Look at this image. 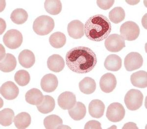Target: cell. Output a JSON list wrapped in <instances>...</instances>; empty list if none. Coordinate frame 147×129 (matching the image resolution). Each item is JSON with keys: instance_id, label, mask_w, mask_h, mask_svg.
Wrapping results in <instances>:
<instances>
[{"instance_id": "6da1fadb", "label": "cell", "mask_w": 147, "mask_h": 129, "mask_svg": "<svg viewBox=\"0 0 147 129\" xmlns=\"http://www.w3.org/2000/svg\"><path fill=\"white\" fill-rule=\"evenodd\" d=\"M66 63L72 72L87 74L95 68L97 58L93 51L87 47H77L71 49L66 55Z\"/></svg>"}, {"instance_id": "7a4b0ae2", "label": "cell", "mask_w": 147, "mask_h": 129, "mask_svg": "<svg viewBox=\"0 0 147 129\" xmlns=\"http://www.w3.org/2000/svg\"><path fill=\"white\" fill-rule=\"evenodd\" d=\"M111 29L109 19L102 14L94 15L89 18L84 25L86 37L94 42H100L107 38Z\"/></svg>"}, {"instance_id": "3957f363", "label": "cell", "mask_w": 147, "mask_h": 129, "mask_svg": "<svg viewBox=\"0 0 147 129\" xmlns=\"http://www.w3.org/2000/svg\"><path fill=\"white\" fill-rule=\"evenodd\" d=\"M55 25L53 19L47 15H42L37 17L34 21L33 29L37 34L44 36L52 32Z\"/></svg>"}, {"instance_id": "277c9868", "label": "cell", "mask_w": 147, "mask_h": 129, "mask_svg": "<svg viewBox=\"0 0 147 129\" xmlns=\"http://www.w3.org/2000/svg\"><path fill=\"white\" fill-rule=\"evenodd\" d=\"M143 98V95L140 91L131 89L125 94L124 101L129 110L136 111L142 106Z\"/></svg>"}, {"instance_id": "5b68a950", "label": "cell", "mask_w": 147, "mask_h": 129, "mask_svg": "<svg viewBox=\"0 0 147 129\" xmlns=\"http://www.w3.org/2000/svg\"><path fill=\"white\" fill-rule=\"evenodd\" d=\"M121 36L124 40H135L140 34V28L137 23L132 21H127L123 23L120 27Z\"/></svg>"}, {"instance_id": "8992f818", "label": "cell", "mask_w": 147, "mask_h": 129, "mask_svg": "<svg viewBox=\"0 0 147 129\" xmlns=\"http://www.w3.org/2000/svg\"><path fill=\"white\" fill-rule=\"evenodd\" d=\"M23 36L16 29H10L5 33L3 37L4 44L9 49H14L20 47L23 42Z\"/></svg>"}, {"instance_id": "52a82bcc", "label": "cell", "mask_w": 147, "mask_h": 129, "mask_svg": "<svg viewBox=\"0 0 147 129\" xmlns=\"http://www.w3.org/2000/svg\"><path fill=\"white\" fill-rule=\"evenodd\" d=\"M125 110L119 103H113L107 108L106 116L112 122H118L122 120L125 116Z\"/></svg>"}, {"instance_id": "ba28073f", "label": "cell", "mask_w": 147, "mask_h": 129, "mask_svg": "<svg viewBox=\"0 0 147 129\" xmlns=\"http://www.w3.org/2000/svg\"><path fill=\"white\" fill-rule=\"evenodd\" d=\"M105 45L107 49L110 52H119L125 47V41L121 35L113 34L106 39Z\"/></svg>"}, {"instance_id": "9c48e42d", "label": "cell", "mask_w": 147, "mask_h": 129, "mask_svg": "<svg viewBox=\"0 0 147 129\" xmlns=\"http://www.w3.org/2000/svg\"><path fill=\"white\" fill-rule=\"evenodd\" d=\"M143 63V57L138 52H130L126 56L124 61L125 69L129 72H132L139 69L142 67Z\"/></svg>"}, {"instance_id": "30bf717a", "label": "cell", "mask_w": 147, "mask_h": 129, "mask_svg": "<svg viewBox=\"0 0 147 129\" xmlns=\"http://www.w3.org/2000/svg\"><path fill=\"white\" fill-rule=\"evenodd\" d=\"M1 94L5 99L11 100L16 98L19 93V88L13 82L7 81L1 87Z\"/></svg>"}, {"instance_id": "8fae6325", "label": "cell", "mask_w": 147, "mask_h": 129, "mask_svg": "<svg viewBox=\"0 0 147 129\" xmlns=\"http://www.w3.org/2000/svg\"><path fill=\"white\" fill-rule=\"evenodd\" d=\"M117 85V80L115 76L107 73L102 76L100 81V87L103 92L110 93L115 89Z\"/></svg>"}, {"instance_id": "7c38bea8", "label": "cell", "mask_w": 147, "mask_h": 129, "mask_svg": "<svg viewBox=\"0 0 147 129\" xmlns=\"http://www.w3.org/2000/svg\"><path fill=\"white\" fill-rule=\"evenodd\" d=\"M58 104L64 110H69L73 107L76 103L75 94L70 92H65L60 94L58 97Z\"/></svg>"}, {"instance_id": "4fadbf2b", "label": "cell", "mask_w": 147, "mask_h": 129, "mask_svg": "<svg viewBox=\"0 0 147 129\" xmlns=\"http://www.w3.org/2000/svg\"><path fill=\"white\" fill-rule=\"evenodd\" d=\"M59 84L57 76L53 74H47L44 76L41 81V87L43 91L46 92H52L55 91Z\"/></svg>"}, {"instance_id": "5bb4252c", "label": "cell", "mask_w": 147, "mask_h": 129, "mask_svg": "<svg viewBox=\"0 0 147 129\" xmlns=\"http://www.w3.org/2000/svg\"><path fill=\"white\" fill-rule=\"evenodd\" d=\"M67 31L68 35L72 38H81L84 35V23L78 20L72 21L69 23Z\"/></svg>"}, {"instance_id": "9a60e30c", "label": "cell", "mask_w": 147, "mask_h": 129, "mask_svg": "<svg viewBox=\"0 0 147 129\" xmlns=\"http://www.w3.org/2000/svg\"><path fill=\"white\" fill-rule=\"evenodd\" d=\"M48 69L55 72L62 71L65 67V61L63 58L59 54H54L49 57L47 61Z\"/></svg>"}, {"instance_id": "2e32d148", "label": "cell", "mask_w": 147, "mask_h": 129, "mask_svg": "<svg viewBox=\"0 0 147 129\" xmlns=\"http://www.w3.org/2000/svg\"><path fill=\"white\" fill-rule=\"evenodd\" d=\"M17 65L15 57L10 53L5 54L1 58V70L3 72H9L14 70Z\"/></svg>"}, {"instance_id": "e0dca14e", "label": "cell", "mask_w": 147, "mask_h": 129, "mask_svg": "<svg viewBox=\"0 0 147 129\" xmlns=\"http://www.w3.org/2000/svg\"><path fill=\"white\" fill-rule=\"evenodd\" d=\"M89 113L92 117L100 118L104 114L105 105L102 101L95 99L91 101L89 105Z\"/></svg>"}, {"instance_id": "ac0fdd59", "label": "cell", "mask_w": 147, "mask_h": 129, "mask_svg": "<svg viewBox=\"0 0 147 129\" xmlns=\"http://www.w3.org/2000/svg\"><path fill=\"white\" fill-rule=\"evenodd\" d=\"M20 65L25 68H30L35 63V58L34 53L28 49H25L20 52L18 56Z\"/></svg>"}, {"instance_id": "d6986e66", "label": "cell", "mask_w": 147, "mask_h": 129, "mask_svg": "<svg viewBox=\"0 0 147 129\" xmlns=\"http://www.w3.org/2000/svg\"><path fill=\"white\" fill-rule=\"evenodd\" d=\"M122 59L116 54L108 56L104 63V66L107 70L117 72L122 67Z\"/></svg>"}, {"instance_id": "ffe728a7", "label": "cell", "mask_w": 147, "mask_h": 129, "mask_svg": "<svg viewBox=\"0 0 147 129\" xmlns=\"http://www.w3.org/2000/svg\"><path fill=\"white\" fill-rule=\"evenodd\" d=\"M130 81L136 87L144 89L147 86V73L144 70L134 72L130 76Z\"/></svg>"}, {"instance_id": "44dd1931", "label": "cell", "mask_w": 147, "mask_h": 129, "mask_svg": "<svg viewBox=\"0 0 147 129\" xmlns=\"http://www.w3.org/2000/svg\"><path fill=\"white\" fill-rule=\"evenodd\" d=\"M68 113L74 120H80L85 117L86 114V107L82 103L78 102L73 107L68 110Z\"/></svg>"}, {"instance_id": "7402d4cb", "label": "cell", "mask_w": 147, "mask_h": 129, "mask_svg": "<svg viewBox=\"0 0 147 129\" xmlns=\"http://www.w3.org/2000/svg\"><path fill=\"white\" fill-rule=\"evenodd\" d=\"M26 101L32 105H38L43 100L44 96L38 89L33 88L27 92L25 95Z\"/></svg>"}, {"instance_id": "603a6c76", "label": "cell", "mask_w": 147, "mask_h": 129, "mask_svg": "<svg viewBox=\"0 0 147 129\" xmlns=\"http://www.w3.org/2000/svg\"><path fill=\"white\" fill-rule=\"evenodd\" d=\"M55 106V101L53 97L51 96H45L42 102L37 105L36 107L39 112L43 114H47L54 110Z\"/></svg>"}, {"instance_id": "cb8c5ba5", "label": "cell", "mask_w": 147, "mask_h": 129, "mask_svg": "<svg viewBox=\"0 0 147 129\" xmlns=\"http://www.w3.org/2000/svg\"><path fill=\"white\" fill-rule=\"evenodd\" d=\"M80 91L86 94L93 93L96 90V84L95 81L91 77H85L79 83Z\"/></svg>"}, {"instance_id": "d4e9b609", "label": "cell", "mask_w": 147, "mask_h": 129, "mask_svg": "<svg viewBox=\"0 0 147 129\" xmlns=\"http://www.w3.org/2000/svg\"><path fill=\"white\" fill-rule=\"evenodd\" d=\"M14 123L17 129H26L30 125L31 117L27 112H21L15 116Z\"/></svg>"}, {"instance_id": "484cf974", "label": "cell", "mask_w": 147, "mask_h": 129, "mask_svg": "<svg viewBox=\"0 0 147 129\" xmlns=\"http://www.w3.org/2000/svg\"><path fill=\"white\" fill-rule=\"evenodd\" d=\"M51 45L55 49H60L65 45L66 37L64 34L61 32H55L49 38Z\"/></svg>"}, {"instance_id": "4316f807", "label": "cell", "mask_w": 147, "mask_h": 129, "mask_svg": "<svg viewBox=\"0 0 147 129\" xmlns=\"http://www.w3.org/2000/svg\"><path fill=\"white\" fill-rule=\"evenodd\" d=\"M10 18L14 23L17 25H22L28 20V14L24 9H16L11 14Z\"/></svg>"}, {"instance_id": "83f0119b", "label": "cell", "mask_w": 147, "mask_h": 129, "mask_svg": "<svg viewBox=\"0 0 147 129\" xmlns=\"http://www.w3.org/2000/svg\"><path fill=\"white\" fill-rule=\"evenodd\" d=\"M63 124V121L59 116L55 114L48 116L44 120L46 129H57Z\"/></svg>"}, {"instance_id": "f1b7e54d", "label": "cell", "mask_w": 147, "mask_h": 129, "mask_svg": "<svg viewBox=\"0 0 147 129\" xmlns=\"http://www.w3.org/2000/svg\"><path fill=\"white\" fill-rule=\"evenodd\" d=\"M44 7L49 13L56 15L61 11L62 4L60 1H46L44 3Z\"/></svg>"}, {"instance_id": "f546056e", "label": "cell", "mask_w": 147, "mask_h": 129, "mask_svg": "<svg viewBox=\"0 0 147 129\" xmlns=\"http://www.w3.org/2000/svg\"><path fill=\"white\" fill-rule=\"evenodd\" d=\"M14 119V112L9 108L3 109L0 112V123L3 126H9Z\"/></svg>"}, {"instance_id": "4dcf8cb0", "label": "cell", "mask_w": 147, "mask_h": 129, "mask_svg": "<svg viewBox=\"0 0 147 129\" xmlns=\"http://www.w3.org/2000/svg\"><path fill=\"white\" fill-rule=\"evenodd\" d=\"M125 12L121 7H115L109 13V18L114 23H120L125 18Z\"/></svg>"}, {"instance_id": "1f68e13d", "label": "cell", "mask_w": 147, "mask_h": 129, "mask_svg": "<svg viewBox=\"0 0 147 129\" xmlns=\"http://www.w3.org/2000/svg\"><path fill=\"white\" fill-rule=\"evenodd\" d=\"M14 79L19 85L25 86L30 81V74L26 70H20L15 74Z\"/></svg>"}, {"instance_id": "d6a6232c", "label": "cell", "mask_w": 147, "mask_h": 129, "mask_svg": "<svg viewBox=\"0 0 147 129\" xmlns=\"http://www.w3.org/2000/svg\"><path fill=\"white\" fill-rule=\"evenodd\" d=\"M115 1L113 0L111 1H97V5L98 7L104 10H107L110 9L113 5Z\"/></svg>"}, {"instance_id": "836d02e7", "label": "cell", "mask_w": 147, "mask_h": 129, "mask_svg": "<svg viewBox=\"0 0 147 129\" xmlns=\"http://www.w3.org/2000/svg\"><path fill=\"white\" fill-rule=\"evenodd\" d=\"M84 129H102V128L101 124L98 121L96 120H91L88 121L85 124Z\"/></svg>"}, {"instance_id": "e575fe53", "label": "cell", "mask_w": 147, "mask_h": 129, "mask_svg": "<svg viewBox=\"0 0 147 129\" xmlns=\"http://www.w3.org/2000/svg\"><path fill=\"white\" fill-rule=\"evenodd\" d=\"M123 129H138V128L134 123L129 122L124 125Z\"/></svg>"}]
</instances>
